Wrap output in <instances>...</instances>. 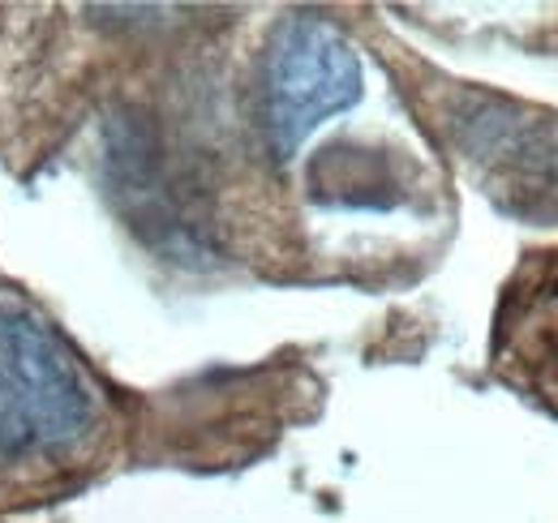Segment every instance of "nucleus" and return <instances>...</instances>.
<instances>
[{
    "instance_id": "obj_1",
    "label": "nucleus",
    "mask_w": 558,
    "mask_h": 523,
    "mask_svg": "<svg viewBox=\"0 0 558 523\" xmlns=\"http://www.w3.org/2000/svg\"><path fill=\"white\" fill-rule=\"evenodd\" d=\"M95 399L65 339L0 305V455H52L86 438Z\"/></svg>"
},
{
    "instance_id": "obj_2",
    "label": "nucleus",
    "mask_w": 558,
    "mask_h": 523,
    "mask_svg": "<svg viewBox=\"0 0 558 523\" xmlns=\"http://www.w3.org/2000/svg\"><path fill=\"white\" fill-rule=\"evenodd\" d=\"M356 99V48L323 17H288L267 52V137L276 159H292L327 117L352 108Z\"/></svg>"
},
{
    "instance_id": "obj_3",
    "label": "nucleus",
    "mask_w": 558,
    "mask_h": 523,
    "mask_svg": "<svg viewBox=\"0 0 558 523\" xmlns=\"http://www.w3.org/2000/svg\"><path fill=\"white\" fill-rule=\"evenodd\" d=\"M310 190L327 206H352V210H383L396 206L400 181L383 150L361 146H327L310 168Z\"/></svg>"
}]
</instances>
